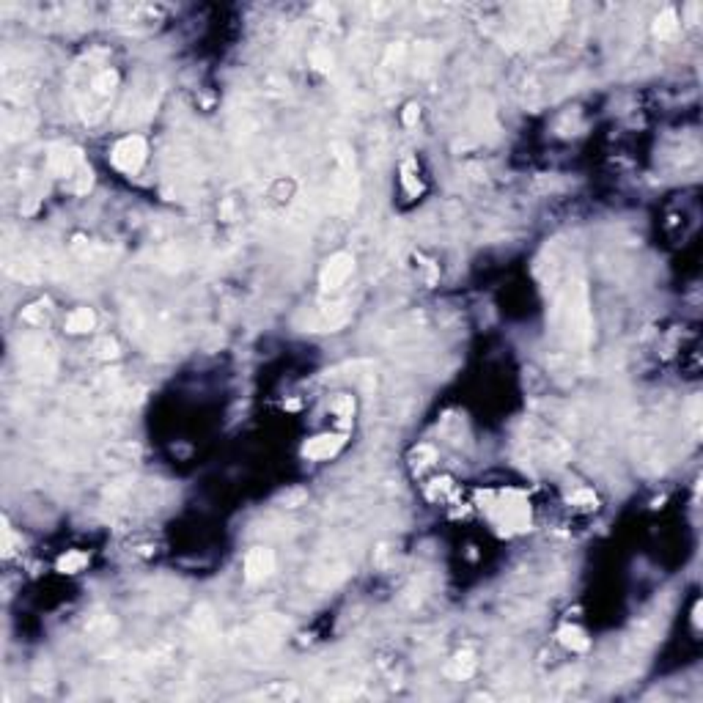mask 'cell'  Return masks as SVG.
Instances as JSON below:
<instances>
[{"mask_svg":"<svg viewBox=\"0 0 703 703\" xmlns=\"http://www.w3.org/2000/svg\"><path fill=\"white\" fill-rule=\"evenodd\" d=\"M560 313V330L571 346H585L591 341V308H588V292L582 278H571L563 289V297L558 303Z\"/></svg>","mask_w":703,"mask_h":703,"instance_id":"1","label":"cell"},{"mask_svg":"<svg viewBox=\"0 0 703 703\" xmlns=\"http://www.w3.org/2000/svg\"><path fill=\"white\" fill-rule=\"evenodd\" d=\"M19 371L28 380L47 382L55 374V352L44 338H25L19 344Z\"/></svg>","mask_w":703,"mask_h":703,"instance_id":"2","label":"cell"},{"mask_svg":"<svg viewBox=\"0 0 703 703\" xmlns=\"http://www.w3.org/2000/svg\"><path fill=\"white\" fill-rule=\"evenodd\" d=\"M113 165L121 170V173H138L141 165L146 162V141L141 135H127L121 138L116 146H113Z\"/></svg>","mask_w":703,"mask_h":703,"instance_id":"3","label":"cell"},{"mask_svg":"<svg viewBox=\"0 0 703 703\" xmlns=\"http://www.w3.org/2000/svg\"><path fill=\"white\" fill-rule=\"evenodd\" d=\"M85 159H82V152L75 149V146H53L50 154H47V170L58 179H66L72 181L75 176H80L85 170Z\"/></svg>","mask_w":703,"mask_h":703,"instance_id":"4","label":"cell"},{"mask_svg":"<svg viewBox=\"0 0 703 703\" xmlns=\"http://www.w3.org/2000/svg\"><path fill=\"white\" fill-rule=\"evenodd\" d=\"M352 272H355V258H352V253H335V256H330V258L324 261L321 275H319V283H321L324 292H335V289H341V286L349 281Z\"/></svg>","mask_w":703,"mask_h":703,"instance_id":"5","label":"cell"},{"mask_svg":"<svg viewBox=\"0 0 703 703\" xmlns=\"http://www.w3.org/2000/svg\"><path fill=\"white\" fill-rule=\"evenodd\" d=\"M36 121H39V118H36V113H33L30 107L17 105V107L6 110V118H3V138H6L8 143H14V141H25V138H30V135H33Z\"/></svg>","mask_w":703,"mask_h":703,"instance_id":"6","label":"cell"},{"mask_svg":"<svg viewBox=\"0 0 703 703\" xmlns=\"http://www.w3.org/2000/svg\"><path fill=\"white\" fill-rule=\"evenodd\" d=\"M275 571V552L267 547H253L244 555V580L261 582Z\"/></svg>","mask_w":703,"mask_h":703,"instance_id":"7","label":"cell"},{"mask_svg":"<svg viewBox=\"0 0 703 703\" xmlns=\"http://www.w3.org/2000/svg\"><path fill=\"white\" fill-rule=\"evenodd\" d=\"M344 448V434H319L305 443L303 456L308 459H330Z\"/></svg>","mask_w":703,"mask_h":703,"instance_id":"8","label":"cell"},{"mask_svg":"<svg viewBox=\"0 0 703 703\" xmlns=\"http://www.w3.org/2000/svg\"><path fill=\"white\" fill-rule=\"evenodd\" d=\"M286 632V621L281 616H267V619H258L256 624L250 626V634L258 646H275L281 640V634Z\"/></svg>","mask_w":703,"mask_h":703,"instance_id":"9","label":"cell"},{"mask_svg":"<svg viewBox=\"0 0 703 703\" xmlns=\"http://www.w3.org/2000/svg\"><path fill=\"white\" fill-rule=\"evenodd\" d=\"M6 272L17 281H39L42 278V264L30 256H19V258H8L6 261Z\"/></svg>","mask_w":703,"mask_h":703,"instance_id":"10","label":"cell"},{"mask_svg":"<svg viewBox=\"0 0 703 703\" xmlns=\"http://www.w3.org/2000/svg\"><path fill=\"white\" fill-rule=\"evenodd\" d=\"M250 698H253V701L286 703V701H294V698H297V687H294V684H286V682H275V684H269V687H264V690L253 693Z\"/></svg>","mask_w":703,"mask_h":703,"instance_id":"11","label":"cell"},{"mask_svg":"<svg viewBox=\"0 0 703 703\" xmlns=\"http://www.w3.org/2000/svg\"><path fill=\"white\" fill-rule=\"evenodd\" d=\"M94 324H96V316H94L91 308H75V311L69 313V319H66V332L82 335V332H91Z\"/></svg>","mask_w":703,"mask_h":703,"instance_id":"12","label":"cell"},{"mask_svg":"<svg viewBox=\"0 0 703 703\" xmlns=\"http://www.w3.org/2000/svg\"><path fill=\"white\" fill-rule=\"evenodd\" d=\"M558 640H560L569 651H585V648L591 646L588 634H585L580 626H563V629L558 632Z\"/></svg>","mask_w":703,"mask_h":703,"instance_id":"13","label":"cell"},{"mask_svg":"<svg viewBox=\"0 0 703 703\" xmlns=\"http://www.w3.org/2000/svg\"><path fill=\"white\" fill-rule=\"evenodd\" d=\"M654 33H657L659 39H673V36L679 33V17H676L673 8H665V11L654 19Z\"/></svg>","mask_w":703,"mask_h":703,"instance_id":"14","label":"cell"},{"mask_svg":"<svg viewBox=\"0 0 703 703\" xmlns=\"http://www.w3.org/2000/svg\"><path fill=\"white\" fill-rule=\"evenodd\" d=\"M85 566H88V555L80 549H69L66 555L58 558V571H64V574H78Z\"/></svg>","mask_w":703,"mask_h":703,"instance_id":"15","label":"cell"},{"mask_svg":"<svg viewBox=\"0 0 703 703\" xmlns=\"http://www.w3.org/2000/svg\"><path fill=\"white\" fill-rule=\"evenodd\" d=\"M22 319L28 321V324H33V327H44V324H50V303H33V305H28L25 311H22Z\"/></svg>","mask_w":703,"mask_h":703,"instance_id":"16","label":"cell"},{"mask_svg":"<svg viewBox=\"0 0 703 703\" xmlns=\"http://www.w3.org/2000/svg\"><path fill=\"white\" fill-rule=\"evenodd\" d=\"M472 670H475V659H472V654H459V657H454L451 659V665H448V676H454V679H468L472 676Z\"/></svg>","mask_w":703,"mask_h":703,"instance_id":"17","label":"cell"},{"mask_svg":"<svg viewBox=\"0 0 703 703\" xmlns=\"http://www.w3.org/2000/svg\"><path fill=\"white\" fill-rule=\"evenodd\" d=\"M94 357H99V360H116L118 357V344H116V338H99L96 344H94Z\"/></svg>","mask_w":703,"mask_h":703,"instance_id":"18","label":"cell"},{"mask_svg":"<svg viewBox=\"0 0 703 703\" xmlns=\"http://www.w3.org/2000/svg\"><path fill=\"white\" fill-rule=\"evenodd\" d=\"M135 454L138 451L132 445H110V448H105V459H110L113 465H127V462H132Z\"/></svg>","mask_w":703,"mask_h":703,"instance_id":"19","label":"cell"},{"mask_svg":"<svg viewBox=\"0 0 703 703\" xmlns=\"http://www.w3.org/2000/svg\"><path fill=\"white\" fill-rule=\"evenodd\" d=\"M332 412L338 415V418H352V412H355V398L352 395H338L335 401H332Z\"/></svg>","mask_w":703,"mask_h":703,"instance_id":"20","label":"cell"},{"mask_svg":"<svg viewBox=\"0 0 703 703\" xmlns=\"http://www.w3.org/2000/svg\"><path fill=\"white\" fill-rule=\"evenodd\" d=\"M311 64L319 69V72H332V55H330V50H324V47H319V50H313L311 53Z\"/></svg>","mask_w":703,"mask_h":703,"instance_id":"21","label":"cell"},{"mask_svg":"<svg viewBox=\"0 0 703 703\" xmlns=\"http://www.w3.org/2000/svg\"><path fill=\"white\" fill-rule=\"evenodd\" d=\"M14 552H17V539H14L11 528H8V522H3V555L11 558Z\"/></svg>","mask_w":703,"mask_h":703,"instance_id":"22","label":"cell"},{"mask_svg":"<svg viewBox=\"0 0 703 703\" xmlns=\"http://www.w3.org/2000/svg\"><path fill=\"white\" fill-rule=\"evenodd\" d=\"M571 503H574V506H582V508H591V506H596V495L582 489V492L571 495Z\"/></svg>","mask_w":703,"mask_h":703,"instance_id":"23","label":"cell"},{"mask_svg":"<svg viewBox=\"0 0 703 703\" xmlns=\"http://www.w3.org/2000/svg\"><path fill=\"white\" fill-rule=\"evenodd\" d=\"M418 118H420V107L412 102V105H407L404 107V127H415L418 124Z\"/></svg>","mask_w":703,"mask_h":703,"instance_id":"24","label":"cell"},{"mask_svg":"<svg viewBox=\"0 0 703 703\" xmlns=\"http://www.w3.org/2000/svg\"><path fill=\"white\" fill-rule=\"evenodd\" d=\"M303 497H305V492H303V489H294V492H289V495L283 497V503L292 506V503H297V500H303Z\"/></svg>","mask_w":703,"mask_h":703,"instance_id":"25","label":"cell"},{"mask_svg":"<svg viewBox=\"0 0 703 703\" xmlns=\"http://www.w3.org/2000/svg\"><path fill=\"white\" fill-rule=\"evenodd\" d=\"M420 53H431V47H429V44H423V47H420ZM415 64H420V69H418V72H426V69H429V61H426V58H420V61H415Z\"/></svg>","mask_w":703,"mask_h":703,"instance_id":"26","label":"cell"}]
</instances>
